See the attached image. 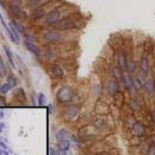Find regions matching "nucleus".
Instances as JSON below:
<instances>
[{"label": "nucleus", "mask_w": 155, "mask_h": 155, "mask_svg": "<svg viewBox=\"0 0 155 155\" xmlns=\"http://www.w3.org/2000/svg\"><path fill=\"white\" fill-rule=\"evenodd\" d=\"M38 40L44 45L64 46L74 41V33L61 31L56 28H40L38 33Z\"/></svg>", "instance_id": "f257e3e1"}, {"label": "nucleus", "mask_w": 155, "mask_h": 155, "mask_svg": "<svg viewBox=\"0 0 155 155\" xmlns=\"http://www.w3.org/2000/svg\"><path fill=\"white\" fill-rule=\"evenodd\" d=\"M74 11H75V7H74V6L62 2V4H59L58 6L53 7V8L47 13V15L42 18V21L39 23V25H40V28H51V27H53L57 22H59L63 17H65L67 15H69V13H71V12H74Z\"/></svg>", "instance_id": "f03ea898"}, {"label": "nucleus", "mask_w": 155, "mask_h": 155, "mask_svg": "<svg viewBox=\"0 0 155 155\" xmlns=\"http://www.w3.org/2000/svg\"><path fill=\"white\" fill-rule=\"evenodd\" d=\"M84 24L82 17L79 12H71L69 15H67L65 17H63L59 22H57L53 27L51 28H56L61 31H65V33H75L79 31L81 29Z\"/></svg>", "instance_id": "7ed1b4c3"}, {"label": "nucleus", "mask_w": 155, "mask_h": 155, "mask_svg": "<svg viewBox=\"0 0 155 155\" xmlns=\"http://www.w3.org/2000/svg\"><path fill=\"white\" fill-rule=\"evenodd\" d=\"M75 92H76V90L71 84L65 82V81L57 82L56 90H53L54 101H56L57 105L63 107V105L73 103V98H74Z\"/></svg>", "instance_id": "20e7f679"}, {"label": "nucleus", "mask_w": 155, "mask_h": 155, "mask_svg": "<svg viewBox=\"0 0 155 155\" xmlns=\"http://www.w3.org/2000/svg\"><path fill=\"white\" fill-rule=\"evenodd\" d=\"M59 117L61 120L68 125V126H73L76 125L81 114V107L75 104V103H70L63 107H59Z\"/></svg>", "instance_id": "39448f33"}, {"label": "nucleus", "mask_w": 155, "mask_h": 155, "mask_svg": "<svg viewBox=\"0 0 155 155\" xmlns=\"http://www.w3.org/2000/svg\"><path fill=\"white\" fill-rule=\"evenodd\" d=\"M59 4H62L61 0H51V1L46 2L45 5H42V6H40V7L35 8V10L29 11V19H28V21L31 22V23L41 22L42 18H44V17H45V16L53 8V7L58 6Z\"/></svg>", "instance_id": "423d86ee"}, {"label": "nucleus", "mask_w": 155, "mask_h": 155, "mask_svg": "<svg viewBox=\"0 0 155 155\" xmlns=\"http://www.w3.org/2000/svg\"><path fill=\"white\" fill-rule=\"evenodd\" d=\"M78 137L80 138V140L85 144V143H92L96 139H98V137L102 134L92 124L88 125H84V126H79L78 130Z\"/></svg>", "instance_id": "0eeeda50"}, {"label": "nucleus", "mask_w": 155, "mask_h": 155, "mask_svg": "<svg viewBox=\"0 0 155 155\" xmlns=\"http://www.w3.org/2000/svg\"><path fill=\"white\" fill-rule=\"evenodd\" d=\"M46 70L50 78L54 82H62L65 81L67 78V70L64 65H62L59 62H52V63H46Z\"/></svg>", "instance_id": "6e6552de"}, {"label": "nucleus", "mask_w": 155, "mask_h": 155, "mask_svg": "<svg viewBox=\"0 0 155 155\" xmlns=\"http://www.w3.org/2000/svg\"><path fill=\"white\" fill-rule=\"evenodd\" d=\"M102 85H103V92H104V94L108 96V97H110V98H113L119 92L124 91L121 81L114 79L111 75H109L104 80H102Z\"/></svg>", "instance_id": "1a4fd4ad"}, {"label": "nucleus", "mask_w": 155, "mask_h": 155, "mask_svg": "<svg viewBox=\"0 0 155 155\" xmlns=\"http://www.w3.org/2000/svg\"><path fill=\"white\" fill-rule=\"evenodd\" d=\"M61 47H62V46H52V45H44V46H41L42 59H44L46 63L59 62V59H61V57H62Z\"/></svg>", "instance_id": "9d476101"}, {"label": "nucleus", "mask_w": 155, "mask_h": 155, "mask_svg": "<svg viewBox=\"0 0 155 155\" xmlns=\"http://www.w3.org/2000/svg\"><path fill=\"white\" fill-rule=\"evenodd\" d=\"M6 11L11 19L24 22L29 19V11L25 7H18V6H12V5H6Z\"/></svg>", "instance_id": "9b49d317"}, {"label": "nucleus", "mask_w": 155, "mask_h": 155, "mask_svg": "<svg viewBox=\"0 0 155 155\" xmlns=\"http://www.w3.org/2000/svg\"><path fill=\"white\" fill-rule=\"evenodd\" d=\"M151 73V64H150V56L148 53H143L139 57L138 61V71L137 74H139L143 79H145L147 76H149Z\"/></svg>", "instance_id": "f8f14e48"}, {"label": "nucleus", "mask_w": 155, "mask_h": 155, "mask_svg": "<svg viewBox=\"0 0 155 155\" xmlns=\"http://www.w3.org/2000/svg\"><path fill=\"white\" fill-rule=\"evenodd\" d=\"M88 92L91 94V97L94 98V101L97 99H102L103 96H104V92H103V85H102V81L97 78H93L91 80V84L88 86Z\"/></svg>", "instance_id": "ddd939ff"}, {"label": "nucleus", "mask_w": 155, "mask_h": 155, "mask_svg": "<svg viewBox=\"0 0 155 155\" xmlns=\"http://www.w3.org/2000/svg\"><path fill=\"white\" fill-rule=\"evenodd\" d=\"M101 133H103L107 128H109V124H110V117L109 115H93L92 122H91Z\"/></svg>", "instance_id": "4468645a"}, {"label": "nucleus", "mask_w": 155, "mask_h": 155, "mask_svg": "<svg viewBox=\"0 0 155 155\" xmlns=\"http://www.w3.org/2000/svg\"><path fill=\"white\" fill-rule=\"evenodd\" d=\"M148 133V127L143 121H137L130 130V134L133 138H144Z\"/></svg>", "instance_id": "2eb2a0df"}, {"label": "nucleus", "mask_w": 155, "mask_h": 155, "mask_svg": "<svg viewBox=\"0 0 155 155\" xmlns=\"http://www.w3.org/2000/svg\"><path fill=\"white\" fill-rule=\"evenodd\" d=\"M109 110H110V104L107 101H104L103 98L94 101V104H93V108H92L93 114H97V115H109Z\"/></svg>", "instance_id": "dca6fc26"}, {"label": "nucleus", "mask_w": 155, "mask_h": 155, "mask_svg": "<svg viewBox=\"0 0 155 155\" xmlns=\"http://www.w3.org/2000/svg\"><path fill=\"white\" fill-rule=\"evenodd\" d=\"M143 93L147 96L155 94V79L153 75H149L143 80Z\"/></svg>", "instance_id": "f3484780"}, {"label": "nucleus", "mask_w": 155, "mask_h": 155, "mask_svg": "<svg viewBox=\"0 0 155 155\" xmlns=\"http://www.w3.org/2000/svg\"><path fill=\"white\" fill-rule=\"evenodd\" d=\"M23 46L38 59H41L42 58V51H41V47L36 44V42H30V41H23Z\"/></svg>", "instance_id": "a211bd4d"}, {"label": "nucleus", "mask_w": 155, "mask_h": 155, "mask_svg": "<svg viewBox=\"0 0 155 155\" xmlns=\"http://www.w3.org/2000/svg\"><path fill=\"white\" fill-rule=\"evenodd\" d=\"M127 58H128V54L126 52V48L125 47H119L117 48V52H116V64L126 71V64H127Z\"/></svg>", "instance_id": "6ab92c4d"}, {"label": "nucleus", "mask_w": 155, "mask_h": 155, "mask_svg": "<svg viewBox=\"0 0 155 155\" xmlns=\"http://www.w3.org/2000/svg\"><path fill=\"white\" fill-rule=\"evenodd\" d=\"M12 96H13V99H16V104H24L27 103V93L24 91V88L22 87H16L15 90H12Z\"/></svg>", "instance_id": "aec40b11"}, {"label": "nucleus", "mask_w": 155, "mask_h": 155, "mask_svg": "<svg viewBox=\"0 0 155 155\" xmlns=\"http://www.w3.org/2000/svg\"><path fill=\"white\" fill-rule=\"evenodd\" d=\"M137 71H138V62L136 61L134 57L128 56L127 64H126V73H128L131 75H134Z\"/></svg>", "instance_id": "412c9836"}, {"label": "nucleus", "mask_w": 155, "mask_h": 155, "mask_svg": "<svg viewBox=\"0 0 155 155\" xmlns=\"http://www.w3.org/2000/svg\"><path fill=\"white\" fill-rule=\"evenodd\" d=\"M121 84H122L124 91H126V92H128V91H131L132 88H134V87H133V75H131V74H128V73L125 71Z\"/></svg>", "instance_id": "4be33fe9"}, {"label": "nucleus", "mask_w": 155, "mask_h": 155, "mask_svg": "<svg viewBox=\"0 0 155 155\" xmlns=\"http://www.w3.org/2000/svg\"><path fill=\"white\" fill-rule=\"evenodd\" d=\"M93 111H81L80 114V117H79V121H78V125L79 126H84V125H88L92 122V119H93Z\"/></svg>", "instance_id": "5701e85b"}, {"label": "nucleus", "mask_w": 155, "mask_h": 155, "mask_svg": "<svg viewBox=\"0 0 155 155\" xmlns=\"http://www.w3.org/2000/svg\"><path fill=\"white\" fill-rule=\"evenodd\" d=\"M109 75H111L114 79H116V80H119V81H122V78H124V74H125V70H122L116 63L115 64H113L111 67H110V70H109Z\"/></svg>", "instance_id": "b1692460"}, {"label": "nucleus", "mask_w": 155, "mask_h": 155, "mask_svg": "<svg viewBox=\"0 0 155 155\" xmlns=\"http://www.w3.org/2000/svg\"><path fill=\"white\" fill-rule=\"evenodd\" d=\"M71 131H69L67 127H61L56 132V142L58 140H70Z\"/></svg>", "instance_id": "393cba45"}, {"label": "nucleus", "mask_w": 155, "mask_h": 155, "mask_svg": "<svg viewBox=\"0 0 155 155\" xmlns=\"http://www.w3.org/2000/svg\"><path fill=\"white\" fill-rule=\"evenodd\" d=\"M137 121H138V120L136 119V116H134L133 113H131V111H130L128 114H126V115L124 116V119H122V124H124L125 128L128 130V131L132 128V126H133Z\"/></svg>", "instance_id": "a878e982"}, {"label": "nucleus", "mask_w": 155, "mask_h": 155, "mask_svg": "<svg viewBox=\"0 0 155 155\" xmlns=\"http://www.w3.org/2000/svg\"><path fill=\"white\" fill-rule=\"evenodd\" d=\"M48 1H51V0H27L25 1V8L28 11H31V10H35V8L45 5Z\"/></svg>", "instance_id": "bb28decb"}, {"label": "nucleus", "mask_w": 155, "mask_h": 155, "mask_svg": "<svg viewBox=\"0 0 155 155\" xmlns=\"http://www.w3.org/2000/svg\"><path fill=\"white\" fill-rule=\"evenodd\" d=\"M5 79H6L5 81L11 86V88H12V90H13V88H16V87H18L19 81H18V78H17L16 75H13V74H11V73H10Z\"/></svg>", "instance_id": "cd10ccee"}, {"label": "nucleus", "mask_w": 155, "mask_h": 155, "mask_svg": "<svg viewBox=\"0 0 155 155\" xmlns=\"http://www.w3.org/2000/svg\"><path fill=\"white\" fill-rule=\"evenodd\" d=\"M2 48H4V53H5V56H6V58H7L8 63H10V65H11L12 68H16V64H15V61H13V54H12L10 47L6 46V45H4Z\"/></svg>", "instance_id": "c85d7f7f"}, {"label": "nucleus", "mask_w": 155, "mask_h": 155, "mask_svg": "<svg viewBox=\"0 0 155 155\" xmlns=\"http://www.w3.org/2000/svg\"><path fill=\"white\" fill-rule=\"evenodd\" d=\"M8 74H10V73H8V69H7V67H6V63H5V61L2 59V57L0 56V78H1V79H5Z\"/></svg>", "instance_id": "c756f323"}, {"label": "nucleus", "mask_w": 155, "mask_h": 155, "mask_svg": "<svg viewBox=\"0 0 155 155\" xmlns=\"http://www.w3.org/2000/svg\"><path fill=\"white\" fill-rule=\"evenodd\" d=\"M6 4L18 7H25V0H6Z\"/></svg>", "instance_id": "7c9ffc66"}, {"label": "nucleus", "mask_w": 155, "mask_h": 155, "mask_svg": "<svg viewBox=\"0 0 155 155\" xmlns=\"http://www.w3.org/2000/svg\"><path fill=\"white\" fill-rule=\"evenodd\" d=\"M11 91H12V88H11V86H10L6 81L1 84V94L6 96V94H7V93H10Z\"/></svg>", "instance_id": "2f4dec72"}, {"label": "nucleus", "mask_w": 155, "mask_h": 155, "mask_svg": "<svg viewBox=\"0 0 155 155\" xmlns=\"http://www.w3.org/2000/svg\"><path fill=\"white\" fill-rule=\"evenodd\" d=\"M145 155H155V144L153 142L148 143V148H147Z\"/></svg>", "instance_id": "473e14b6"}, {"label": "nucleus", "mask_w": 155, "mask_h": 155, "mask_svg": "<svg viewBox=\"0 0 155 155\" xmlns=\"http://www.w3.org/2000/svg\"><path fill=\"white\" fill-rule=\"evenodd\" d=\"M148 116H149L150 122L155 126V108H150V109H149V111H148Z\"/></svg>", "instance_id": "72a5a7b5"}, {"label": "nucleus", "mask_w": 155, "mask_h": 155, "mask_svg": "<svg viewBox=\"0 0 155 155\" xmlns=\"http://www.w3.org/2000/svg\"><path fill=\"white\" fill-rule=\"evenodd\" d=\"M38 104L39 105H45L46 104V97H45V94L44 93H39L38 94Z\"/></svg>", "instance_id": "f704fd0d"}, {"label": "nucleus", "mask_w": 155, "mask_h": 155, "mask_svg": "<svg viewBox=\"0 0 155 155\" xmlns=\"http://www.w3.org/2000/svg\"><path fill=\"white\" fill-rule=\"evenodd\" d=\"M48 155H59L58 148L57 147H51L50 150H48Z\"/></svg>", "instance_id": "c9c22d12"}, {"label": "nucleus", "mask_w": 155, "mask_h": 155, "mask_svg": "<svg viewBox=\"0 0 155 155\" xmlns=\"http://www.w3.org/2000/svg\"><path fill=\"white\" fill-rule=\"evenodd\" d=\"M7 105V101H6V96L0 94V107H6Z\"/></svg>", "instance_id": "e433bc0d"}, {"label": "nucleus", "mask_w": 155, "mask_h": 155, "mask_svg": "<svg viewBox=\"0 0 155 155\" xmlns=\"http://www.w3.org/2000/svg\"><path fill=\"white\" fill-rule=\"evenodd\" d=\"M90 155H108L107 153H93V154H90Z\"/></svg>", "instance_id": "4c0bfd02"}, {"label": "nucleus", "mask_w": 155, "mask_h": 155, "mask_svg": "<svg viewBox=\"0 0 155 155\" xmlns=\"http://www.w3.org/2000/svg\"><path fill=\"white\" fill-rule=\"evenodd\" d=\"M0 94H1V84H0Z\"/></svg>", "instance_id": "58836bf2"}, {"label": "nucleus", "mask_w": 155, "mask_h": 155, "mask_svg": "<svg viewBox=\"0 0 155 155\" xmlns=\"http://www.w3.org/2000/svg\"><path fill=\"white\" fill-rule=\"evenodd\" d=\"M74 155H82V154H74Z\"/></svg>", "instance_id": "ea45409f"}, {"label": "nucleus", "mask_w": 155, "mask_h": 155, "mask_svg": "<svg viewBox=\"0 0 155 155\" xmlns=\"http://www.w3.org/2000/svg\"><path fill=\"white\" fill-rule=\"evenodd\" d=\"M25 1H27V0H25Z\"/></svg>", "instance_id": "a19ab883"}]
</instances>
